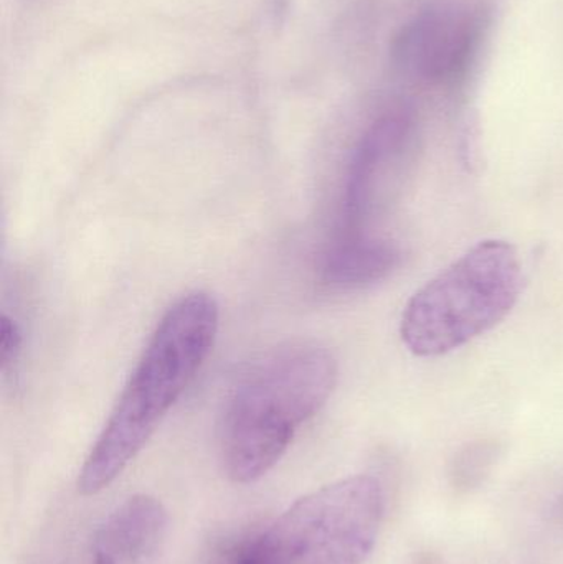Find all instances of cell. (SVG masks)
Segmentation results:
<instances>
[{
  "mask_svg": "<svg viewBox=\"0 0 563 564\" xmlns=\"http://www.w3.org/2000/svg\"><path fill=\"white\" fill-rule=\"evenodd\" d=\"M218 322L207 292H191L165 312L79 470L83 496L111 486L138 456L210 354Z\"/></svg>",
  "mask_w": 563,
  "mask_h": 564,
  "instance_id": "6da1fadb",
  "label": "cell"
},
{
  "mask_svg": "<svg viewBox=\"0 0 563 564\" xmlns=\"http://www.w3.org/2000/svg\"><path fill=\"white\" fill-rule=\"evenodd\" d=\"M167 510L155 497L138 494L116 507L93 539V564H149L167 533Z\"/></svg>",
  "mask_w": 563,
  "mask_h": 564,
  "instance_id": "8992f818",
  "label": "cell"
},
{
  "mask_svg": "<svg viewBox=\"0 0 563 564\" xmlns=\"http://www.w3.org/2000/svg\"><path fill=\"white\" fill-rule=\"evenodd\" d=\"M409 118L402 112H389L377 119L360 139L347 172L344 192V234H362L360 225L372 198L373 184L383 162L405 141Z\"/></svg>",
  "mask_w": 563,
  "mask_h": 564,
  "instance_id": "52a82bcc",
  "label": "cell"
},
{
  "mask_svg": "<svg viewBox=\"0 0 563 564\" xmlns=\"http://www.w3.org/2000/svg\"><path fill=\"white\" fill-rule=\"evenodd\" d=\"M524 281L515 245L479 241L407 302L400 322L403 344L423 358L469 344L511 314Z\"/></svg>",
  "mask_w": 563,
  "mask_h": 564,
  "instance_id": "3957f363",
  "label": "cell"
},
{
  "mask_svg": "<svg viewBox=\"0 0 563 564\" xmlns=\"http://www.w3.org/2000/svg\"><path fill=\"white\" fill-rule=\"evenodd\" d=\"M397 261L392 245L364 234H344L324 258L323 280L336 288H360L383 280Z\"/></svg>",
  "mask_w": 563,
  "mask_h": 564,
  "instance_id": "ba28073f",
  "label": "cell"
},
{
  "mask_svg": "<svg viewBox=\"0 0 563 564\" xmlns=\"http://www.w3.org/2000/svg\"><path fill=\"white\" fill-rule=\"evenodd\" d=\"M336 383V358L313 341L283 345L261 358L221 414L218 451L225 474L237 484L267 476Z\"/></svg>",
  "mask_w": 563,
  "mask_h": 564,
  "instance_id": "7a4b0ae2",
  "label": "cell"
},
{
  "mask_svg": "<svg viewBox=\"0 0 563 564\" xmlns=\"http://www.w3.org/2000/svg\"><path fill=\"white\" fill-rule=\"evenodd\" d=\"M383 517V490L353 476L307 494L267 529L234 543L217 564H362Z\"/></svg>",
  "mask_w": 563,
  "mask_h": 564,
  "instance_id": "277c9868",
  "label": "cell"
},
{
  "mask_svg": "<svg viewBox=\"0 0 563 564\" xmlns=\"http://www.w3.org/2000/svg\"><path fill=\"white\" fill-rule=\"evenodd\" d=\"M22 350V332L9 315L3 314L0 321V365L2 371L9 370L19 360Z\"/></svg>",
  "mask_w": 563,
  "mask_h": 564,
  "instance_id": "9c48e42d",
  "label": "cell"
},
{
  "mask_svg": "<svg viewBox=\"0 0 563 564\" xmlns=\"http://www.w3.org/2000/svg\"><path fill=\"white\" fill-rule=\"evenodd\" d=\"M473 42L475 25L466 13L430 12L403 30L397 40V62L426 82H445L462 72Z\"/></svg>",
  "mask_w": 563,
  "mask_h": 564,
  "instance_id": "5b68a950",
  "label": "cell"
}]
</instances>
